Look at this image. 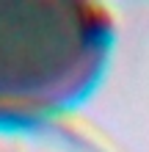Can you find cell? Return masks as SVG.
<instances>
[{
    "instance_id": "6da1fadb",
    "label": "cell",
    "mask_w": 149,
    "mask_h": 152,
    "mask_svg": "<svg viewBox=\"0 0 149 152\" xmlns=\"http://www.w3.org/2000/svg\"><path fill=\"white\" fill-rule=\"evenodd\" d=\"M108 20L86 3H0V116L28 119L89 88L108 50Z\"/></svg>"
}]
</instances>
